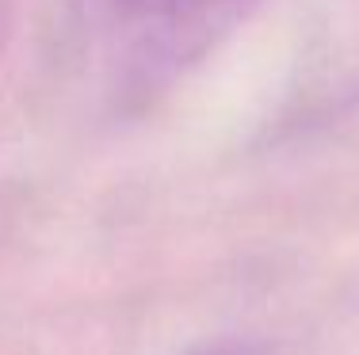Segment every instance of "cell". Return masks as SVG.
<instances>
[{
	"label": "cell",
	"instance_id": "6da1fadb",
	"mask_svg": "<svg viewBox=\"0 0 359 355\" xmlns=\"http://www.w3.org/2000/svg\"><path fill=\"white\" fill-rule=\"evenodd\" d=\"M264 0H76L118 104H145L226 42Z\"/></svg>",
	"mask_w": 359,
	"mask_h": 355
},
{
	"label": "cell",
	"instance_id": "7a4b0ae2",
	"mask_svg": "<svg viewBox=\"0 0 359 355\" xmlns=\"http://www.w3.org/2000/svg\"><path fill=\"white\" fill-rule=\"evenodd\" d=\"M199 355H252V348L249 344H215V348H207Z\"/></svg>",
	"mask_w": 359,
	"mask_h": 355
}]
</instances>
